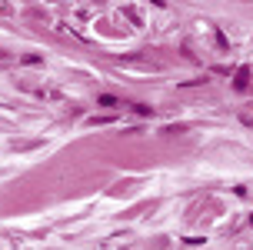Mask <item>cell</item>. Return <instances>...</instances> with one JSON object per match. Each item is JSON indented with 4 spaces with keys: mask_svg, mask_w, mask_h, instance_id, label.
Instances as JSON below:
<instances>
[{
    "mask_svg": "<svg viewBox=\"0 0 253 250\" xmlns=\"http://www.w3.org/2000/svg\"><path fill=\"white\" fill-rule=\"evenodd\" d=\"M233 87L240 90V94H247V90H250V67H240V70L233 74Z\"/></svg>",
    "mask_w": 253,
    "mask_h": 250,
    "instance_id": "1",
    "label": "cell"
},
{
    "mask_svg": "<svg viewBox=\"0 0 253 250\" xmlns=\"http://www.w3.org/2000/svg\"><path fill=\"white\" fill-rule=\"evenodd\" d=\"M250 220H253V217H250Z\"/></svg>",
    "mask_w": 253,
    "mask_h": 250,
    "instance_id": "3",
    "label": "cell"
},
{
    "mask_svg": "<svg viewBox=\"0 0 253 250\" xmlns=\"http://www.w3.org/2000/svg\"><path fill=\"white\" fill-rule=\"evenodd\" d=\"M100 107H120V100L110 97V94H103V97H100Z\"/></svg>",
    "mask_w": 253,
    "mask_h": 250,
    "instance_id": "2",
    "label": "cell"
}]
</instances>
